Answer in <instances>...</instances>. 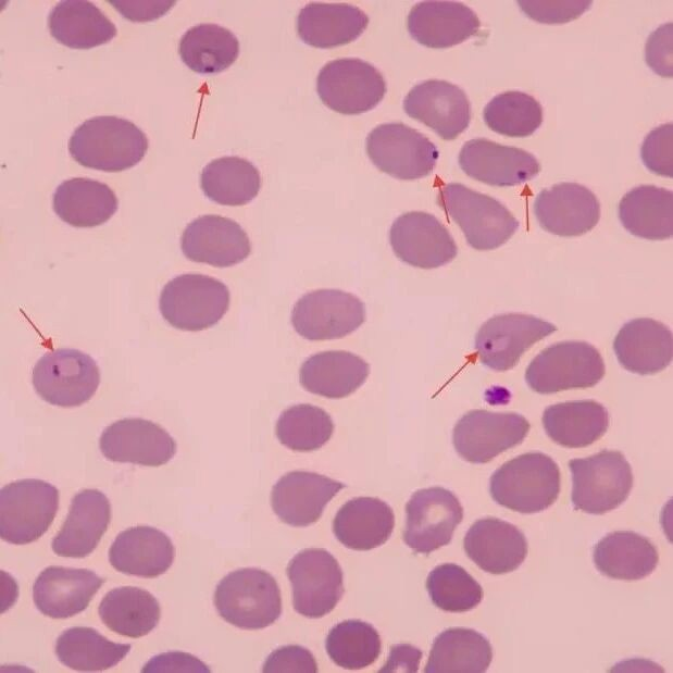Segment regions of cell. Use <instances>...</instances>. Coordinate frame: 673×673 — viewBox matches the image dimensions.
Returning a JSON list of instances; mask_svg holds the SVG:
<instances>
[{"label": "cell", "mask_w": 673, "mask_h": 673, "mask_svg": "<svg viewBox=\"0 0 673 673\" xmlns=\"http://www.w3.org/2000/svg\"><path fill=\"white\" fill-rule=\"evenodd\" d=\"M37 395L46 402L74 408L87 402L98 389L100 371L96 361L77 349H55L43 354L32 374Z\"/></svg>", "instance_id": "9c48e42d"}, {"label": "cell", "mask_w": 673, "mask_h": 673, "mask_svg": "<svg viewBox=\"0 0 673 673\" xmlns=\"http://www.w3.org/2000/svg\"><path fill=\"white\" fill-rule=\"evenodd\" d=\"M99 615L103 624L120 635L139 638L159 623L161 608L157 598L146 589L124 586L111 589L102 598Z\"/></svg>", "instance_id": "f35d334b"}, {"label": "cell", "mask_w": 673, "mask_h": 673, "mask_svg": "<svg viewBox=\"0 0 673 673\" xmlns=\"http://www.w3.org/2000/svg\"><path fill=\"white\" fill-rule=\"evenodd\" d=\"M365 321V306L339 289H317L297 300L291 311L295 331L309 340L342 338Z\"/></svg>", "instance_id": "5bb4252c"}, {"label": "cell", "mask_w": 673, "mask_h": 673, "mask_svg": "<svg viewBox=\"0 0 673 673\" xmlns=\"http://www.w3.org/2000/svg\"><path fill=\"white\" fill-rule=\"evenodd\" d=\"M672 23L657 28L646 43V62L662 77H672Z\"/></svg>", "instance_id": "f907efd6"}, {"label": "cell", "mask_w": 673, "mask_h": 673, "mask_svg": "<svg viewBox=\"0 0 673 673\" xmlns=\"http://www.w3.org/2000/svg\"><path fill=\"white\" fill-rule=\"evenodd\" d=\"M295 610L317 619L329 613L344 594L341 568L332 553L322 548L299 551L287 565Z\"/></svg>", "instance_id": "7c38bea8"}, {"label": "cell", "mask_w": 673, "mask_h": 673, "mask_svg": "<svg viewBox=\"0 0 673 673\" xmlns=\"http://www.w3.org/2000/svg\"><path fill=\"white\" fill-rule=\"evenodd\" d=\"M403 110L445 140L456 139L471 121L466 94L441 79H427L413 86L404 97Z\"/></svg>", "instance_id": "d6986e66"}, {"label": "cell", "mask_w": 673, "mask_h": 673, "mask_svg": "<svg viewBox=\"0 0 673 673\" xmlns=\"http://www.w3.org/2000/svg\"><path fill=\"white\" fill-rule=\"evenodd\" d=\"M182 61L194 72L216 74L238 58L239 41L227 28L202 23L187 29L178 42Z\"/></svg>", "instance_id": "60d3db41"}, {"label": "cell", "mask_w": 673, "mask_h": 673, "mask_svg": "<svg viewBox=\"0 0 673 673\" xmlns=\"http://www.w3.org/2000/svg\"><path fill=\"white\" fill-rule=\"evenodd\" d=\"M533 210L543 229L563 237L588 233L600 219L598 198L577 183L564 182L543 189Z\"/></svg>", "instance_id": "44dd1931"}, {"label": "cell", "mask_w": 673, "mask_h": 673, "mask_svg": "<svg viewBox=\"0 0 673 673\" xmlns=\"http://www.w3.org/2000/svg\"><path fill=\"white\" fill-rule=\"evenodd\" d=\"M432 602L447 612H466L483 599L484 591L462 566L444 563L433 569L426 579Z\"/></svg>", "instance_id": "bcb514c9"}, {"label": "cell", "mask_w": 673, "mask_h": 673, "mask_svg": "<svg viewBox=\"0 0 673 673\" xmlns=\"http://www.w3.org/2000/svg\"><path fill=\"white\" fill-rule=\"evenodd\" d=\"M230 294L221 281L198 273L182 274L165 284L159 309L163 319L182 331L215 325L229 307Z\"/></svg>", "instance_id": "5b68a950"}, {"label": "cell", "mask_w": 673, "mask_h": 673, "mask_svg": "<svg viewBox=\"0 0 673 673\" xmlns=\"http://www.w3.org/2000/svg\"><path fill=\"white\" fill-rule=\"evenodd\" d=\"M593 560L602 575L638 581L655 571L659 553L647 537L632 531H615L595 545Z\"/></svg>", "instance_id": "d6a6232c"}, {"label": "cell", "mask_w": 673, "mask_h": 673, "mask_svg": "<svg viewBox=\"0 0 673 673\" xmlns=\"http://www.w3.org/2000/svg\"><path fill=\"white\" fill-rule=\"evenodd\" d=\"M344 487L342 483L314 472L292 471L273 486L271 504L281 521L303 527L316 522Z\"/></svg>", "instance_id": "603a6c76"}, {"label": "cell", "mask_w": 673, "mask_h": 673, "mask_svg": "<svg viewBox=\"0 0 673 673\" xmlns=\"http://www.w3.org/2000/svg\"><path fill=\"white\" fill-rule=\"evenodd\" d=\"M200 186L211 201L238 207L253 200L261 188L259 170L239 157H222L210 161L201 171Z\"/></svg>", "instance_id": "ab89813d"}, {"label": "cell", "mask_w": 673, "mask_h": 673, "mask_svg": "<svg viewBox=\"0 0 673 673\" xmlns=\"http://www.w3.org/2000/svg\"><path fill=\"white\" fill-rule=\"evenodd\" d=\"M110 461L160 466L176 453L175 439L160 425L140 417H127L107 426L99 439Z\"/></svg>", "instance_id": "ac0fdd59"}, {"label": "cell", "mask_w": 673, "mask_h": 673, "mask_svg": "<svg viewBox=\"0 0 673 673\" xmlns=\"http://www.w3.org/2000/svg\"><path fill=\"white\" fill-rule=\"evenodd\" d=\"M569 468L575 510L603 514L622 504L632 490V468L620 451L602 450L587 458L572 459Z\"/></svg>", "instance_id": "8992f818"}, {"label": "cell", "mask_w": 673, "mask_h": 673, "mask_svg": "<svg viewBox=\"0 0 673 673\" xmlns=\"http://www.w3.org/2000/svg\"><path fill=\"white\" fill-rule=\"evenodd\" d=\"M103 583L91 570L51 565L34 583V603L46 616L66 619L84 611Z\"/></svg>", "instance_id": "d4e9b609"}, {"label": "cell", "mask_w": 673, "mask_h": 673, "mask_svg": "<svg viewBox=\"0 0 673 673\" xmlns=\"http://www.w3.org/2000/svg\"><path fill=\"white\" fill-rule=\"evenodd\" d=\"M493 660V647L479 632L450 627L434 640L425 673H484Z\"/></svg>", "instance_id": "74e56055"}, {"label": "cell", "mask_w": 673, "mask_h": 673, "mask_svg": "<svg viewBox=\"0 0 673 673\" xmlns=\"http://www.w3.org/2000/svg\"><path fill=\"white\" fill-rule=\"evenodd\" d=\"M613 349L620 364L627 371L640 375L656 374L672 361V332L653 319H634L620 328Z\"/></svg>", "instance_id": "83f0119b"}, {"label": "cell", "mask_w": 673, "mask_h": 673, "mask_svg": "<svg viewBox=\"0 0 673 673\" xmlns=\"http://www.w3.org/2000/svg\"><path fill=\"white\" fill-rule=\"evenodd\" d=\"M483 117L494 132L507 137H528L541 125L543 107L533 96L518 90L495 96L484 108Z\"/></svg>", "instance_id": "ee69618b"}, {"label": "cell", "mask_w": 673, "mask_h": 673, "mask_svg": "<svg viewBox=\"0 0 673 673\" xmlns=\"http://www.w3.org/2000/svg\"><path fill=\"white\" fill-rule=\"evenodd\" d=\"M422 658V651L409 644H398L391 647L389 657L382 673L392 672H417Z\"/></svg>", "instance_id": "db71d44e"}, {"label": "cell", "mask_w": 673, "mask_h": 673, "mask_svg": "<svg viewBox=\"0 0 673 673\" xmlns=\"http://www.w3.org/2000/svg\"><path fill=\"white\" fill-rule=\"evenodd\" d=\"M600 352L590 344L561 341L540 351L529 363L525 381L538 394L589 388L605 376Z\"/></svg>", "instance_id": "52a82bcc"}, {"label": "cell", "mask_w": 673, "mask_h": 673, "mask_svg": "<svg viewBox=\"0 0 673 673\" xmlns=\"http://www.w3.org/2000/svg\"><path fill=\"white\" fill-rule=\"evenodd\" d=\"M111 521V504L98 489H83L72 501L60 532L51 543L60 557L85 558L98 546Z\"/></svg>", "instance_id": "4316f807"}, {"label": "cell", "mask_w": 673, "mask_h": 673, "mask_svg": "<svg viewBox=\"0 0 673 673\" xmlns=\"http://www.w3.org/2000/svg\"><path fill=\"white\" fill-rule=\"evenodd\" d=\"M214 606L227 623L242 630L273 624L282 613V598L275 578L257 568L228 573L217 584Z\"/></svg>", "instance_id": "3957f363"}, {"label": "cell", "mask_w": 673, "mask_h": 673, "mask_svg": "<svg viewBox=\"0 0 673 673\" xmlns=\"http://www.w3.org/2000/svg\"><path fill=\"white\" fill-rule=\"evenodd\" d=\"M322 102L335 112L356 115L375 108L387 87L382 73L357 58H341L326 63L316 78Z\"/></svg>", "instance_id": "8fae6325"}, {"label": "cell", "mask_w": 673, "mask_h": 673, "mask_svg": "<svg viewBox=\"0 0 673 673\" xmlns=\"http://www.w3.org/2000/svg\"><path fill=\"white\" fill-rule=\"evenodd\" d=\"M129 644H117L97 630L74 626L57 638L54 651L65 666L82 672L103 671L115 666L129 652Z\"/></svg>", "instance_id": "b9f144b4"}, {"label": "cell", "mask_w": 673, "mask_h": 673, "mask_svg": "<svg viewBox=\"0 0 673 673\" xmlns=\"http://www.w3.org/2000/svg\"><path fill=\"white\" fill-rule=\"evenodd\" d=\"M211 670L197 657L180 651L163 652L152 657L142 668L144 673H207Z\"/></svg>", "instance_id": "816d5d0a"}, {"label": "cell", "mask_w": 673, "mask_h": 673, "mask_svg": "<svg viewBox=\"0 0 673 673\" xmlns=\"http://www.w3.org/2000/svg\"><path fill=\"white\" fill-rule=\"evenodd\" d=\"M407 28L420 45L445 49L475 36L481 28L476 13L458 1H422L407 17Z\"/></svg>", "instance_id": "cb8c5ba5"}, {"label": "cell", "mask_w": 673, "mask_h": 673, "mask_svg": "<svg viewBox=\"0 0 673 673\" xmlns=\"http://www.w3.org/2000/svg\"><path fill=\"white\" fill-rule=\"evenodd\" d=\"M125 18L134 22L155 20L165 14L175 1H108Z\"/></svg>", "instance_id": "f5cc1de1"}, {"label": "cell", "mask_w": 673, "mask_h": 673, "mask_svg": "<svg viewBox=\"0 0 673 673\" xmlns=\"http://www.w3.org/2000/svg\"><path fill=\"white\" fill-rule=\"evenodd\" d=\"M175 549L171 538L151 526H135L121 532L109 549V561L119 572L153 578L172 565Z\"/></svg>", "instance_id": "f1b7e54d"}, {"label": "cell", "mask_w": 673, "mask_h": 673, "mask_svg": "<svg viewBox=\"0 0 673 673\" xmlns=\"http://www.w3.org/2000/svg\"><path fill=\"white\" fill-rule=\"evenodd\" d=\"M619 219L634 236L668 239L673 235V191L655 185L637 186L622 197Z\"/></svg>", "instance_id": "8d00e7d4"}, {"label": "cell", "mask_w": 673, "mask_h": 673, "mask_svg": "<svg viewBox=\"0 0 673 673\" xmlns=\"http://www.w3.org/2000/svg\"><path fill=\"white\" fill-rule=\"evenodd\" d=\"M55 214L74 227H94L109 221L119 207L114 191L103 183L74 177L61 183L52 197Z\"/></svg>", "instance_id": "836d02e7"}, {"label": "cell", "mask_w": 673, "mask_h": 673, "mask_svg": "<svg viewBox=\"0 0 673 673\" xmlns=\"http://www.w3.org/2000/svg\"><path fill=\"white\" fill-rule=\"evenodd\" d=\"M529 427V422L514 412L471 410L454 425L452 443L463 460L486 463L521 444Z\"/></svg>", "instance_id": "4fadbf2b"}, {"label": "cell", "mask_w": 673, "mask_h": 673, "mask_svg": "<svg viewBox=\"0 0 673 673\" xmlns=\"http://www.w3.org/2000/svg\"><path fill=\"white\" fill-rule=\"evenodd\" d=\"M51 36L73 49H90L111 41L116 36L115 25L92 2L63 0L48 16Z\"/></svg>", "instance_id": "e575fe53"}, {"label": "cell", "mask_w": 673, "mask_h": 673, "mask_svg": "<svg viewBox=\"0 0 673 673\" xmlns=\"http://www.w3.org/2000/svg\"><path fill=\"white\" fill-rule=\"evenodd\" d=\"M463 548L482 570L504 574L516 570L527 556V540L513 524L486 518L474 522L465 534Z\"/></svg>", "instance_id": "484cf974"}, {"label": "cell", "mask_w": 673, "mask_h": 673, "mask_svg": "<svg viewBox=\"0 0 673 673\" xmlns=\"http://www.w3.org/2000/svg\"><path fill=\"white\" fill-rule=\"evenodd\" d=\"M367 24L369 16L356 5L310 2L298 14L297 33L304 43L328 49L356 40Z\"/></svg>", "instance_id": "f546056e"}, {"label": "cell", "mask_w": 673, "mask_h": 673, "mask_svg": "<svg viewBox=\"0 0 673 673\" xmlns=\"http://www.w3.org/2000/svg\"><path fill=\"white\" fill-rule=\"evenodd\" d=\"M148 149L146 134L133 122L100 115L78 125L68 151L80 165L103 172H121L140 162Z\"/></svg>", "instance_id": "6da1fadb"}, {"label": "cell", "mask_w": 673, "mask_h": 673, "mask_svg": "<svg viewBox=\"0 0 673 673\" xmlns=\"http://www.w3.org/2000/svg\"><path fill=\"white\" fill-rule=\"evenodd\" d=\"M541 421L554 443L566 448H582L605 435L609 413L595 400L565 401L546 408Z\"/></svg>", "instance_id": "d590c367"}, {"label": "cell", "mask_w": 673, "mask_h": 673, "mask_svg": "<svg viewBox=\"0 0 673 673\" xmlns=\"http://www.w3.org/2000/svg\"><path fill=\"white\" fill-rule=\"evenodd\" d=\"M459 165L471 178L498 187L521 185L540 172L538 160L528 151L486 138L464 142Z\"/></svg>", "instance_id": "ffe728a7"}, {"label": "cell", "mask_w": 673, "mask_h": 673, "mask_svg": "<svg viewBox=\"0 0 673 673\" xmlns=\"http://www.w3.org/2000/svg\"><path fill=\"white\" fill-rule=\"evenodd\" d=\"M591 1H518L524 14L543 24H563L579 17L586 12Z\"/></svg>", "instance_id": "c3c4849f"}, {"label": "cell", "mask_w": 673, "mask_h": 673, "mask_svg": "<svg viewBox=\"0 0 673 673\" xmlns=\"http://www.w3.org/2000/svg\"><path fill=\"white\" fill-rule=\"evenodd\" d=\"M394 526L392 509L376 497L350 499L341 506L333 521L336 538L347 548L359 551L385 544Z\"/></svg>", "instance_id": "4dcf8cb0"}, {"label": "cell", "mask_w": 673, "mask_h": 673, "mask_svg": "<svg viewBox=\"0 0 673 673\" xmlns=\"http://www.w3.org/2000/svg\"><path fill=\"white\" fill-rule=\"evenodd\" d=\"M325 648L335 664L346 670H360L371 665L381 653L378 632L361 620L342 621L329 631Z\"/></svg>", "instance_id": "7bdbcfd3"}, {"label": "cell", "mask_w": 673, "mask_h": 673, "mask_svg": "<svg viewBox=\"0 0 673 673\" xmlns=\"http://www.w3.org/2000/svg\"><path fill=\"white\" fill-rule=\"evenodd\" d=\"M640 158L645 166L652 173L673 176V125L662 124L653 128L644 139Z\"/></svg>", "instance_id": "7dc6e473"}, {"label": "cell", "mask_w": 673, "mask_h": 673, "mask_svg": "<svg viewBox=\"0 0 673 673\" xmlns=\"http://www.w3.org/2000/svg\"><path fill=\"white\" fill-rule=\"evenodd\" d=\"M554 331L553 324L531 314H498L479 327L475 349L485 366L504 372L516 365L535 342Z\"/></svg>", "instance_id": "2e32d148"}, {"label": "cell", "mask_w": 673, "mask_h": 673, "mask_svg": "<svg viewBox=\"0 0 673 673\" xmlns=\"http://www.w3.org/2000/svg\"><path fill=\"white\" fill-rule=\"evenodd\" d=\"M184 256L215 267H228L244 261L251 252L247 233L228 217L208 214L191 221L180 239Z\"/></svg>", "instance_id": "7402d4cb"}, {"label": "cell", "mask_w": 673, "mask_h": 673, "mask_svg": "<svg viewBox=\"0 0 673 673\" xmlns=\"http://www.w3.org/2000/svg\"><path fill=\"white\" fill-rule=\"evenodd\" d=\"M263 672L267 673H316L317 664L313 655L298 645L283 646L269 655Z\"/></svg>", "instance_id": "681fc988"}, {"label": "cell", "mask_w": 673, "mask_h": 673, "mask_svg": "<svg viewBox=\"0 0 673 673\" xmlns=\"http://www.w3.org/2000/svg\"><path fill=\"white\" fill-rule=\"evenodd\" d=\"M366 153L382 172L402 180L429 175L439 152L423 134L403 123H384L366 137Z\"/></svg>", "instance_id": "30bf717a"}, {"label": "cell", "mask_w": 673, "mask_h": 673, "mask_svg": "<svg viewBox=\"0 0 673 673\" xmlns=\"http://www.w3.org/2000/svg\"><path fill=\"white\" fill-rule=\"evenodd\" d=\"M389 242L402 262L426 270L449 263L458 253L449 230L436 216L423 211L398 216L391 224Z\"/></svg>", "instance_id": "e0dca14e"}, {"label": "cell", "mask_w": 673, "mask_h": 673, "mask_svg": "<svg viewBox=\"0 0 673 673\" xmlns=\"http://www.w3.org/2000/svg\"><path fill=\"white\" fill-rule=\"evenodd\" d=\"M491 498L500 506L521 513L549 508L560 493V470L543 452L520 454L494 472L489 481Z\"/></svg>", "instance_id": "7a4b0ae2"}, {"label": "cell", "mask_w": 673, "mask_h": 673, "mask_svg": "<svg viewBox=\"0 0 673 673\" xmlns=\"http://www.w3.org/2000/svg\"><path fill=\"white\" fill-rule=\"evenodd\" d=\"M334 432V423L323 409L296 404L283 411L276 422L281 444L295 451H313L324 446Z\"/></svg>", "instance_id": "f6af8a7d"}, {"label": "cell", "mask_w": 673, "mask_h": 673, "mask_svg": "<svg viewBox=\"0 0 673 673\" xmlns=\"http://www.w3.org/2000/svg\"><path fill=\"white\" fill-rule=\"evenodd\" d=\"M403 540L416 553L428 554L450 543L463 519L456 495L443 487L416 490L406 506Z\"/></svg>", "instance_id": "9a60e30c"}, {"label": "cell", "mask_w": 673, "mask_h": 673, "mask_svg": "<svg viewBox=\"0 0 673 673\" xmlns=\"http://www.w3.org/2000/svg\"><path fill=\"white\" fill-rule=\"evenodd\" d=\"M59 508V490L37 478L12 482L0 491V536L13 545H26L41 537Z\"/></svg>", "instance_id": "ba28073f"}, {"label": "cell", "mask_w": 673, "mask_h": 673, "mask_svg": "<svg viewBox=\"0 0 673 673\" xmlns=\"http://www.w3.org/2000/svg\"><path fill=\"white\" fill-rule=\"evenodd\" d=\"M370 365L360 357L344 350H329L309 357L301 365L302 387L315 395L339 399L363 385Z\"/></svg>", "instance_id": "1f68e13d"}, {"label": "cell", "mask_w": 673, "mask_h": 673, "mask_svg": "<svg viewBox=\"0 0 673 673\" xmlns=\"http://www.w3.org/2000/svg\"><path fill=\"white\" fill-rule=\"evenodd\" d=\"M437 202L462 229L468 244L479 251L502 246L520 225L500 201L459 183L443 186Z\"/></svg>", "instance_id": "277c9868"}]
</instances>
